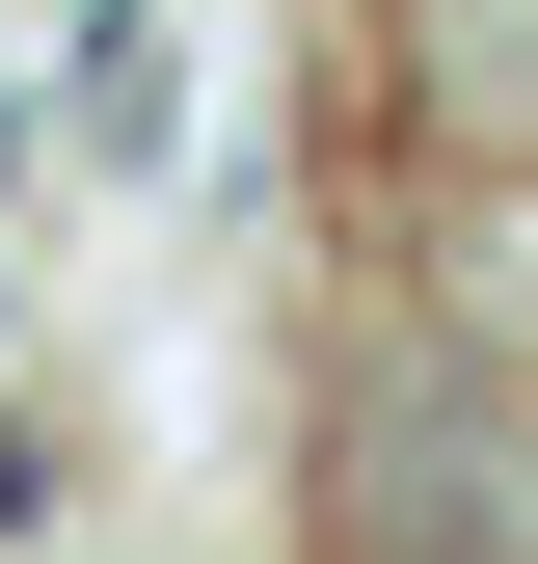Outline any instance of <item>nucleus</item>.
<instances>
[{
	"label": "nucleus",
	"instance_id": "nucleus-1",
	"mask_svg": "<svg viewBox=\"0 0 538 564\" xmlns=\"http://www.w3.org/2000/svg\"><path fill=\"white\" fill-rule=\"evenodd\" d=\"M377 28H404V108L458 162H538V0H377Z\"/></svg>",
	"mask_w": 538,
	"mask_h": 564
}]
</instances>
